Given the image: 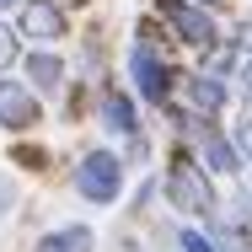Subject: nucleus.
Wrapping results in <instances>:
<instances>
[{"mask_svg": "<svg viewBox=\"0 0 252 252\" xmlns=\"http://www.w3.org/2000/svg\"><path fill=\"white\" fill-rule=\"evenodd\" d=\"M70 188H75V199L92 204V209H107V204L124 199V188H129V161L124 151H113V145H92V151L75 156V166H70Z\"/></svg>", "mask_w": 252, "mask_h": 252, "instance_id": "1", "label": "nucleus"}, {"mask_svg": "<svg viewBox=\"0 0 252 252\" xmlns=\"http://www.w3.org/2000/svg\"><path fill=\"white\" fill-rule=\"evenodd\" d=\"M124 75H129L134 102H151V107L172 102V64H166V54H161V43H156L151 27L134 32V43H129V54H124Z\"/></svg>", "mask_w": 252, "mask_h": 252, "instance_id": "2", "label": "nucleus"}, {"mask_svg": "<svg viewBox=\"0 0 252 252\" xmlns=\"http://www.w3.org/2000/svg\"><path fill=\"white\" fill-rule=\"evenodd\" d=\"M161 188H166V204H172L177 215L215 225V215H220V199H215V177L204 172L199 161H172Z\"/></svg>", "mask_w": 252, "mask_h": 252, "instance_id": "3", "label": "nucleus"}, {"mask_svg": "<svg viewBox=\"0 0 252 252\" xmlns=\"http://www.w3.org/2000/svg\"><path fill=\"white\" fill-rule=\"evenodd\" d=\"M43 97L22 81V75H0V134H11V140H27V134H38L43 129Z\"/></svg>", "mask_w": 252, "mask_h": 252, "instance_id": "4", "label": "nucleus"}, {"mask_svg": "<svg viewBox=\"0 0 252 252\" xmlns=\"http://www.w3.org/2000/svg\"><path fill=\"white\" fill-rule=\"evenodd\" d=\"M11 22H16V32H22L27 49H59L70 38V11L59 0H22V11Z\"/></svg>", "mask_w": 252, "mask_h": 252, "instance_id": "5", "label": "nucleus"}, {"mask_svg": "<svg viewBox=\"0 0 252 252\" xmlns=\"http://www.w3.org/2000/svg\"><path fill=\"white\" fill-rule=\"evenodd\" d=\"M156 16H161V27L177 38V43H188V49H215L220 43V27H215V16L193 5V0H156Z\"/></svg>", "mask_w": 252, "mask_h": 252, "instance_id": "6", "label": "nucleus"}, {"mask_svg": "<svg viewBox=\"0 0 252 252\" xmlns=\"http://www.w3.org/2000/svg\"><path fill=\"white\" fill-rule=\"evenodd\" d=\"M92 113H97V129L118 134V140H140V102H134V92H129V86L102 81V86H97V102H92Z\"/></svg>", "mask_w": 252, "mask_h": 252, "instance_id": "7", "label": "nucleus"}, {"mask_svg": "<svg viewBox=\"0 0 252 252\" xmlns=\"http://www.w3.org/2000/svg\"><path fill=\"white\" fill-rule=\"evenodd\" d=\"M16 75H22L43 102H54V97L70 92V59H64L59 49H27L22 64H16Z\"/></svg>", "mask_w": 252, "mask_h": 252, "instance_id": "8", "label": "nucleus"}, {"mask_svg": "<svg viewBox=\"0 0 252 252\" xmlns=\"http://www.w3.org/2000/svg\"><path fill=\"white\" fill-rule=\"evenodd\" d=\"M27 252H97V231L86 220H59L49 231H38Z\"/></svg>", "mask_w": 252, "mask_h": 252, "instance_id": "9", "label": "nucleus"}, {"mask_svg": "<svg viewBox=\"0 0 252 252\" xmlns=\"http://www.w3.org/2000/svg\"><path fill=\"white\" fill-rule=\"evenodd\" d=\"M199 166L209 177H242V156L231 145V134H220V129H199Z\"/></svg>", "mask_w": 252, "mask_h": 252, "instance_id": "10", "label": "nucleus"}, {"mask_svg": "<svg viewBox=\"0 0 252 252\" xmlns=\"http://www.w3.org/2000/svg\"><path fill=\"white\" fill-rule=\"evenodd\" d=\"M188 102H193V113H199V118H215V113L231 102V92H225V81H220V75L199 70V75L188 81Z\"/></svg>", "mask_w": 252, "mask_h": 252, "instance_id": "11", "label": "nucleus"}, {"mask_svg": "<svg viewBox=\"0 0 252 252\" xmlns=\"http://www.w3.org/2000/svg\"><path fill=\"white\" fill-rule=\"evenodd\" d=\"M22 54H27V43H22L16 22H11V16H0V75H16Z\"/></svg>", "mask_w": 252, "mask_h": 252, "instance_id": "12", "label": "nucleus"}, {"mask_svg": "<svg viewBox=\"0 0 252 252\" xmlns=\"http://www.w3.org/2000/svg\"><path fill=\"white\" fill-rule=\"evenodd\" d=\"M177 252H220V242H215L204 225H183V231H177Z\"/></svg>", "mask_w": 252, "mask_h": 252, "instance_id": "13", "label": "nucleus"}, {"mask_svg": "<svg viewBox=\"0 0 252 252\" xmlns=\"http://www.w3.org/2000/svg\"><path fill=\"white\" fill-rule=\"evenodd\" d=\"M231 145L242 156V166H252V113H242V124L231 129Z\"/></svg>", "mask_w": 252, "mask_h": 252, "instance_id": "14", "label": "nucleus"}, {"mask_svg": "<svg viewBox=\"0 0 252 252\" xmlns=\"http://www.w3.org/2000/svg\"><path fill=\"white\" fill-rule=\"evenodd\" d=\"M16 199H22V183H16L11 172H0V220H11V209H16Z\"/></svg>", "mask_w": 252, "mask_h": 252, "instance_id": "15", "label": "nucleus"}, {"mask_svg": "<svg viewBox=\"0 0 252 252\" xmlns=\"http://www.w3.org/2000/svg\"><path fill=\"white\" fill-rule=\"evenodd\" d=\"M236 97H242V107H252V59L236 70Z\"/></svg>", "mask_w": 252, "mask_h": 252, "instance_id": "16", "label": "nucleus"}, {"mask_svg": "<svg viewBox=\"0 0 252 252\" xmlns=\"http://www.w3.org/2000/svg\"><path fill=\"white\" fill-rule=\"evenodd\" d=\"M231 43H236V54H247V59H252V22L236 27V38H231Z\"/></svg>", "mask_w": 252, "mask_h": 252, "instance_id": "17", "label": "nucleus"}, {"mask_svg": "<svg viewBox=\"0 0 252 252\" xmlns=\"http://www.w3.org/2000/svg\"><path fill=\"white\" fill-rule=\"evenodd\" d=\"M22 11V0H0V16H16Z\"/></svg>", "mask_w": 252, "mask_h": 252, "instance_id": "18", "label": "nucleus"}, {"mask_svg": "<svg viewBox=\"0 0 252 252\" xmlns=\"http://www.w3.org/2000/svg\"><path fill=\"white\" fill-rule=\"evenodd\" d=\"M59 5H64V11H70V5H92V0H59Z\"/></svg>", "mask_w": 252, "mask_h": 252, "instance_id": "19", "label": "nucleus"}, {"mask_svg": "<svg viewBox=\"0 0 252 252\" xmlns=\"http://www.w3.org/2000/svg\"><path fill=\"white\" fill-rule=\"evenodd\" d=\"M193 5H204V11H209V5H220V0H193Z\"/></svg>", "mask_w": 252, "mask_h": 252, "instance_id": "20", "label": "nucleus"}]
</instances>
